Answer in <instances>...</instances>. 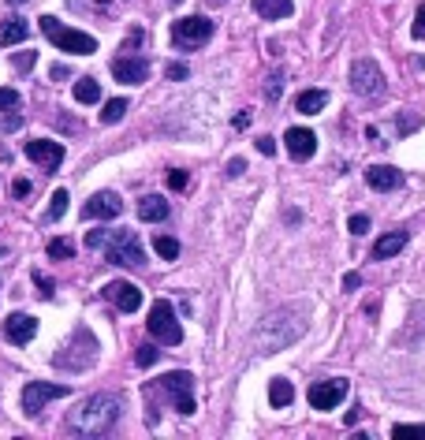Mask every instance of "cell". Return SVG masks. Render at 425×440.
Wrapping results in <instances>:
<instances>
[{"instance_id": "47", "label": "cell", "mask_w": 425, "mask_h": 440, "mask_svg": "<svg viewBox=\"0 0 425 440\" xmlns=\"http://www.w3.org/2000/svg\"><path fill=\"white\" fill-rule=\"evenodd\" d=\"M8 4H23V0H8Z\"/></svg>"}, {"instance_id": "6", "label": "cell", "mask_w": 425, "mask_h": 440, "mask_svg": "<svg viewBox=\"0 0 425 440\" xmlns=\"http://www.w3.org/2000/svg\"><path fill=\"white\" fill-rule=\"evenodd\" d=\"M157 392H164L168 403L179 414H194V377L187 370H175V373H164L161 381H157Z\"/></svg>"}, {"instance_id": "17", "label": "cell", "mask_w": 425, "mask_h": 440, "mask_svg": "<svg viewBox=\"0 0 425 440\" xmlns=\"http://www.w3.org/2000/svg\"><path fill=\"white\" fill-rule=\"evenodd\" d=\"M168 213H172V206L161 194H146L138 201V220H146V224H161V220H168Z\"/></svg>"}, {"instance_id": "1", "label": "cell", "mask_w": 425, "mask_h": 440, "mask_svg": "<svg viewBox=\"0 0 425 440\" xmlns=\"http://www.w3.org/2000/svg\"><path fill=\"white\" fill-rule=\"evenodd\" d=\"M306 332V321L299 310H273L261 317V325L254 328V351L257 354H276L284 347H291L299 336Z\"/></svg>"}, {"instance_id": "31", "label": "cell", "mask_w": 425, "mask_h": 440, "mask_svg": "<svg viewBox=\"0 0 425 440\" xmlns=\"http://www.w3.org/2000/svg\"><path fill=\"white\" fill-rule=\"evenodd\" d=\"M108 239H112V232H108V228H97V232L86 235V246H90V250H97V246H105Z\"/></svg>"}, {"instance_id": "12", "label": "cell", "mask_w": 425, "mask_h": 440, "mask_svg": "<svg viewBox=\"0 0 425 440\" xmlns=\"http://www.w3.org/2000/svg\"><path fill=\"white\" fill-rule=\"evenodd\" d=\"M38 336V317L30 314H8L4 317V340L15 343V347H26Z\"/></svg>"}, {"instance_id": "34", "label": "cell", "mask_w": 425, "mask_h": 440, "mask_svg": "<svg viewBox=\"0 0 425 440\" xmlns=\"http://www.w3.org/2000/svg\"><path fill=\"white\" fill-rule=\"evenodd\" d=\"M347 228H350V235H366V232H369V217L355 213V217L347 220Z\"/></svg>"}, {"instance_id": "7", "label": "cell", "mask_w": 425, "mask_h": 440, "mask_svg": "<svg viewBox=\"0 0 425 440\" xmlns=\"http://www.w3.org/2000/svg\"><path fill=\"white\" fill-rule=\"evenodd\" d=\"M212 38V19L206 15H183V19L172 23V41L179 49H201Z\"/></svg>"}, {"instance_id": "27", "label": "cell", "mask_w": 425, "mask_h": 440, "mask_svg": "<svg viewBox=\"0 0 425 440\" xmlns=\"http://www.w3.org/2000/svg\"><path fill=\"white\" fill-rule=\"evenodd\" d=\"M63 213H68V190H57V194H52L49 198V213H45V217H49V220H60Z\"/></svg>"}, {"instance_id": "36", "label": "cell", "mask_w": 425, "mask_h": 440, "mask_svg": "<svg viewBox=\"0 0 425 440\" xmlns=\"http://www.w3.org/2000/svg\"><path fill=\"white\" fill-rule=\"evenodd\" d=\"M280 94H284V75H273V79H269V86H265V97L276 101Z\"/></svg>"}, {"instance_id": "2", "label": "cell", "mask_w": 425, "mask_h": 440, "mask_svg": "<svg viewBox=\"0 0 425 440\" xmlns=\"http://www.w3.org/2000/svg\"><path fill=\"white\" fill-rule=\"evenodd\" d=\"M119 421V403L112 396H86L68 414V429L75 437H105Z\"/></svg>"}, {"instance_id": "24", "label": "cell", "mask_w": 425, "mask_h": 440, "mask_svg": "<svg viewBox=\"0 0 425 440\" xmlns=\"http://www.w3.org/2000/svg\"><path fill=\"white\" fill-rule=\"evenodd\" d=\"M71 94H75L79 105H94V101H101V82H94V79H79Z\"/></svg>"}, {"instance_id": "29", "label": "cell", "mask_w": 425, "mask_h": 440, "mask_svg": "<svg viewBox=\"0 0 425 440\" xmlns=\"http://www.w3.org/2000/svg\"><path fill=\"white\" fill-rule=\"evenodd\" d=\"M23 105V94L12 86H0V108H8V112H15V108Z\"/></svg>"}, {"instance_id": "41", "label": "cell", "mask_w": 425, "mask_h": 440, "mask_svg": "<svg viewBox=\"0 0 425 440\" xmlns=\"http://www.w3.org/2000/svg\"><path fill=\"white\" fill-rule=\"evenodd\" d=\"M243 172H246V161H243V157L228 161V176H232V179H235V176H243Z\"/></svg>"}, {"instance_id": "44", "label": "cell", "mask_w": 425, "mask_h": 440, "mask_svg": "<svg viewBox=\"0 0 425 440\" xmlns=\"http://www.w3.org/2000/svg\"><path fill=\"white\" fill-rule=\"evenodd\" d=\"M19 123H23V116H8V120H4V131H15Z\"/></svg>"}, {"instance_id": "21", "label": "cell", "mask_w": 425, "mask_h": 440, "mask_svg": "<svg viewBox=\"0 0 425 440\" xmlns=\"http://www.w3.org/2000/svg\"><path fill=\"white\" fill-rule=\"evenodd\" d=\"M325 105H328V94H325V90H302V94H299V101H295V108H299L302 116L321 112Z\"/></svg>"}, {"instance_id": "40", "label": "cell", "mask_w": 425, "mask_h": 440, "mask_svg": "<svg viewBox=\"0 0 425 440\" xmlns=\"http://www.w3.org/2000/svg\"><path fill=\"white\" fill-rule=\"evenodd\" d=\"M12 194L15 198H26V194H30V179H15L12 183Z\"/></svg>"}, {"instance_id": "3", "label": "cell", "mask_w": 425, "mask_h": 440, "mask_svg": "<svg viewBox=\"0 0 425 440\" xmlns=\"http://www.w3.org/2000/svg\"><path fill=\"white\" fill-rule=\"evenodd\" d=\"M38 23H41V34L57 45L60 52H71V57H90V52H97V38H94V34L60 23L57 15H41Z\"/></svg>"}, {"instance_id": "10", "label": "cell", "mask_w": 425, "mask_h": 440, "mask_svg": "<svg viewBox=\"0 0 425 440\" xmlns=\"http://www.w3.org/2000/svg\"><path fill=\"white\" fill-rule=\"evenodd\" d=\"M347 388H350V384H347L344 377L310 384V407H313V410H332V407H339V399L347 396Z\"/></svg>"}, {"instance_id": "18", "label": "cell", "mask_w": 425, "mask_h": 440, "mask_svg": "<svg viewBox=\"0 0 425 440\" xmlns=\"http://www.w3.org/2000/svg\"><path fill=\"white\" fill-rule=\"evenodd\" d=\"M366 183H369L373 190H395V187L403 183V176H399L395 168H388V164H373V168L366 172Z\"/></svg>"}, {"instance_id": "32", "label": "cell", "mask_w": 425, "mask_h": 440, "mask_svg": "<svg viewBox=\"0 0 425 440\" xmlns=\"http://www.w3.org/2000/svg\"><path fill=\"white\" fill-rule=\"evenodd\" d=\"M34 63H38V52H30V49H26V52H15V71H30Z\"/></svg>"}, {"instance_id": "28", "label": "cell", "mask_w": 425, "mask_h": 440, "mask_svg": "<svg viewBox=\"0 0 425 440\" xmlns=\"http://www.w3.org/2000/svg\"><path fill=\"white\" fill-rule=\"evenodd\" d=\"M157 359H161V351H157L153 343H142V347H138V354H135V362L142 366V370H150V366H157Z\"/></svg>"}, {"instance_id": "22", "label": "cell", "mask_w": 425, "mask_h": 440, "mask_svg": "<svg viewBox=\"0 0 425 440\" xmlns=\"http://www.w3.org/2000/svg\"><path fill=\"white\" fill-rule=\"evenodd\" d=\"M19 41H26V23L19 15H12V19H4V26H0V45H19Z\"/></svg>"}, {"instance_id": "42", "label": "cell", "mask_w": 425, "mask_h": 440, "mask_svg": "<svg viewBox=\"0 0 425 440\" xmlns=\"http://www.w3.org/2000/svg\"><path fill=\"white\" fill-rule=\"evenodd\" d=\"M358 283H362V277H358V272H347V277H344V288H347V291H355Z\"/></svg>"}, {"instance_id": "37", "label": "cell", "mask_w": 425, "mask_h": 440, "mask_svg": "<svg viewBox=\"0 0 425 440\" xmlns=\"http://www.w3.org/2000/svg\"><path fill=\"white\" fill-rule=\"evenodd\" d=\"M164 75H168L172 82H179V79L190 75V68H187V63H168V71H164Z\"/></svg>"}, {"instance_id": "43", "label": "cell", "mask_w": 425, "mask_h": 440, "mask_svg": "<svg viewBox=\"0 0 425 440\" xmlns=\"http://www.w3.org/2000/svg\"><path fill=\"white\" fill-rule=\"evenodd\" d=\"M232 123L239 127V131H243V127H250V112H239V116H235V120H232Z\"/></svg>"}, {"instance_id": "23", "label": "cell", "mask_w": 425, "mask_h": 440, "mask_svg": "<svg viewBox=\"0 0 425 440\" xmlns=\"http://www.w3.org/2000/svg\"><path fill=\"white\" fill-rule=\"evenodd\" d=\"M291 399H295V388H291V381H284V377H273V381H269V403H273V407H288Z\"/></svg>"}, {"instance_id": "13", "label": "cell", "mask_w": 425, "mask_h": 440, "mask_svg": "<svg viewBox=\"0 0 425 440\" xmlns=\"http://www.w3.org/2000/svg\"><path fill=\"white\" fill-rule=\"evenodd\" d=\"M105 299L112 302L116 310H123V314H135V310L142 306V291H138L131 280H112V283H105Z\"/></svg>"}, {"instance_id": "4", "label": "cell", "mask_w": 425, "mask_h": 440, "mask_svg": "<svg viewBox=\"0 0 425 440\" xmlns=\"http://www.w3.org/2000/svg\"><path fill=\"white\" fill-rule=\"evenodd\" d=\"M146 328H150V336H153L157 343H164V347L183 343V328H179V321H175V306H172L168 299H157L153 306H150Z\"/></svg>"}, {"instance_id": "19", "label": "cell", "mask_w": 425, "mask_h": 440, "mask_svg": "<svg viewBox=\"0 0 425 440\" xmlns=\"http://www.w3.org/2000/svg\"><path fill=\"white\" fill-rule=\"evenodd\" d=\"M403 246H406V232H388L373 243V258L384 261V258H392V254H399Z\"/></svg>"}, {"instance_id": "9", "label": "cell", "mask_w": 425, "mask_h": 440, "mask_svg": "<svg viewBox=\"0 0 425 440\" xmlns=\"http://www.w3.org/2000/svg\"><path fill=\"white\" fill-rule=\"evenodd\" d=\"M350 90L358 97H381L384 94V75L377 68V60H355L350 68Z\"/></svg>"}, {"instance_id": "11", "label": "cell", "mask_w": 425, "mask_h": 440, "mask_svg": "<svg viewBox=\"0 0 425 440\" xmlns=\"http://www.w3.org/2000/svg\"><path fill=\"white\" fill-rule=\"evenodd\" d=\"M123 213V198L116 194V190H97V194H90V201L82 206V220H112Z\"/></svg>"}, {"instance_id": "45", "label": "cell", "mask_w": 425, "mask_h": 440, "mask_svg": "<svg viewBox=\"0 0 425 440\" xmlns=\"http://www.w3.org/2000/svg\"><path fill=\"white\" fill-rule=\"evenodd\" d=\"M38 288H41V295H52V283H49V280H45V277H41V272H38Z\"/></svg>"}, {"instance_id": "16", "label": "cell", "mask_w": 425, "mask_h": 440, "mask_svg": "<svg viewBox=\"0 0 425 440\" xmlns=\"http://www.w3.org/2000/svg\"><path fill=\"white\" fill-rule=\"evenodd\" d=\"M112 75H116V82L138 86V82H146V75H150V63L142 57H119V60H112Z\"/></svg>"}, {"instance_id": "8", "label": "cell", "mask_w": 425, "mask_h": 440, "mask_svg": "<svg viewBox=\"0 0 425 440\" xmlns=\"http://www.w3.org/2000/svg\"><path fill=\"white\" fill-rule=\"evenodd\" d=\"M68 392H71L68 384H52V381H26V388H23V410H26V418H38L41 410H45V403L63 399Z\"/></svg>"}, {"instance_id": "5", "label": "cell", "mask_w": 425, "mask_h": 440, "mask_svg": "<svg viewBox=\"0 0 425 440\" xmlns=\"http://www.w3.org/2000/svg\"><path fill=\"white\" fill-rule=\"evenodd\" d=\"M105 258L119 265V269H142L146 265V250H142V243H138V235L135 232H112V239L105 243Z\"/></svg>"}, {"instance_id": "39", "label": "cell", "mask_w": 425, "mask_h": 440, "mask_svg": "<svg viewBox=\"0 0 425 440\" xmlns=\"http://www.w3.org/2000/svg\"><path fill=\"white\" fill-rule=\"evenodd\" d=\"M257 153L273 157V153H276V139H269V134H261V139H257Z\"/></svg>"}, {"instance_id": "35", "label": "cell", "mask_w": 425, "mask_h": 440, "mask_svg": "<svg viewBox=\"0 0 425 440\" xmlns=\"http://www.w3.org/2000/svg\"><path fill=\"white\" fill-rule=\"evenodd\" d=\"M392 437L395 440H399V437H425V426H395Z\"/></svg>"}, {"instance_id": "38", "label": "cell", "mask_w": 425, "mask_h": 440, "mask_svg": "<svg viewBox=\"0 0 425 440\" xmlns=\"http://www.w3.org/2000/svg\"><path fill=\"white\" fill-rule=\"evenodd\" d=\"M168 187L172 190H183V187H187V172H179V168L168 172Z\"/></svg>"}, {"instance_id": "25", "label": "cell", "mask_w": 425, "mask_h": 440, "mask_svg": "<svg viewBox=\"0 0 425 440\" xmlns=\"http://www.w3.org/2000/svg\"><path fill=\"white\" fill-rule=\"evenodd\" d=\"M123 112H127V101L123 97L105 101V108H101V123H119V120H123Z\"/></svg>"}, {"instance_id": "30", "label": "cell", "mask_w": 425, "mask_h": 440, "mask_svg": "<svg viewBox=\"0 0 425 440\" xmlns=\"http://www.w3.org/2000/svg\"><path fill=\"white\" fill-rule=\"evenodd\" d=\"M71 254H75V246H71L68 239H52V243H49V258H52V261H57V258L68 261Z\"/></svg>"}, {"instance_id": "15", "label": "cell", "mask_w": 425, "mask_h": 440, "mask_svg": "<svg viewBox=\"0 0 425 440\" xmlns=\"http://www.w3.org/2000/svg\"><path fill=\"white\" fill-rule=\"evenodd\" d=\"M284 142H288L291 161H310L313 153H317V134H313L310 127H288Z\"/></svg>"}, {"instance_id": "33", "label": "cell", "mask_w": 425, "mask_h": 440, "mask_svg": "<svg viewBox=\"0 0 425 440\" xmlns=\"http://www.w3.org/2000/svg\"><path fill=\"white\" fill-rule=\"evenodd\" d=\"M411 34L418 41H425V4H418V12H414V26H411Z\"/></svg>"}, {"instance_id": "46", "label": "cell", "mask_w": 425, "mask_h": 440, "mask_svg": "<svg viewBox=\"0 0 425 440\" xmlns=\"http://www.w3.org/2000/svg\"><path fill=\"white\" fill-rule=\"evenodd\" d=\"M0 161H8V150H4V146H0Z\"/></svg>"}, {"instance_id": "48", "label": "cell", "mask_w": 425, "mask_h": 440, "mask_svg": "<svg viewBox=\"0 0 425 440\" xmlns=\"http://www.w3.org/2000/svg\"><path fill=\"white\" fill-rule=\"evenodd\" d=\"M172 4H183V0H172Z\"/></svg>"}, {"instance_id": "14", "label": "cell", "mask_w": 425, "mask_h": 440, "mask_svg": "<svg viewBox=\"0 0 425 440\" xmlns=\"http://www.w3.org/2000/svg\"><path fill=\"white\" fill-rule=\"evenodd\" d=\"M23 153H26L34 164H41V168H57V164L63 161V146H60V142H49V139H30V142H23Z\"/></svg>"}, {"instance_id": "20", "label": "cell", "mask_w": 425, "mask_h": 440, "mask_svg": "<svg viewBox=\"0 0 425 440\" xmlns=\"http://www.w3.org/2000/svg\"><path fill=\"white\" fill-rule=\"evenodd\" d=\"M254 12L261 15V19H288L295 12L291 0H254Z\"/></svg>"}, {"instance_id": "26", "label": "cell", "mask_w": 425, "mask_h": 440, "mask_svg": "<svg viewBox=\"0 0 425 440\" xmlns=\"http://www.w3.org/2000/svg\"><path fill=\"white\" fill-rule=\"evenodd\" d=\"M153 250L161 254L164 261H175V258H179V243H175L172 235H157V239H153Z\"/></svg>"}]
</instances>
